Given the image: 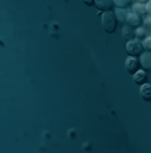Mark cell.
<instances>
[{
  "instance_id": "16",
  "label": "cell",
  "mask_w": 151,
  "mask_h": 153,
  "mask_svg": "<svg viewBox=\"0 0 151 153\" xmlns=\"http://www.w3.org/2000/svg\"><path fill=\"white\" fill-rule=\"evenodd\" d=\"M81 2H82L85 5L89 6V7L95 5V0H81Z\"/></svg>"
},
{
  "instance_id": "13",
  "label": "cell",
  "mask_w": 151,
  "mask_h": 153,
  "mask_svg": "<svg viewBox=\"0 0 151 153\" xmlns=\"http://www.w3.org/2000/svg\"><path fill=\"white\" fill-rule=\"evenodd\" d=\"M134 0H114V4L116 7L126 9L128 8Z\"/></svg>"
},
{
  "instance_id": "18",
  "label": "cell",
  "mask_w": 151,
  "mask_h": 153,
  "mask_svg": "<svg viewBox=\"0 0 151 153\" xmlns=\"http://www.w3.org/2000/svg\"><path fill=\"white\" fill-rule=\"evenodd\" d=\"M135 2H138V3H142V4H147L149 0H134Z\"/></svg>"
},
{
  "instance_id": "7",
  "label": "cell",
  "mask_w": 151,
  "mask_h": 153,
  "mask_svg": "<svg viewBox=\"0 0 151 153\" xmlns=\"http://www.w3.org/2000/svg\"><path fill=\"white\" fill-rule=\"evenodd\" d=\"M147 80V72L144 69H140L133 75V81L138 85H141L146 83Z\"/></svg>"
},
{
  "instance_id": "3",
  "label": "cell",
  "mask_w": 151,
  "mask_h": 153,
  "mask_svg": "<svg viewBox=\"0 0 151 153\" xmlns=\"http://www.w3.org/2000/svg\"><path fill=\"white\" fill-rule=\"evenodd\" d=\"M138 66H139V62L136 56H128L125 62V68L127 73L133 76L138 71Z\"/></svg>"
},
{
  "instance_id": "15",
  "label": "cell",
  "mask_w": 151,
  "mask_h": 153,
  "mask_svg": "<svg viewBox=\"0 0 151 153\" xmlns=\"http://www.w3.org/2000/svg\"><path fill=\"white\" fill-rule=\"evenodd\" d=\"M143 24L145 27H149V28H151V15L150 14H148L143 19Z\"/></svg>"
},
{
  "instance_id": "12",
  "label": "cell",
  "mask_w": 151,
  "mask_h": 153,
  "mask_svg": "<svg viewBox=\"0 0 151 153\" xmlns=\"http://www.w3.org/2000/svg\"><path fill=\"white\" fill-rule=\"evenodd\" d=\"M134 32H135V38H138L140 40H143L148 36L147 35L148 32L143 27H137V28L134 29Z\"/></svg>"
},
{
  "instance_id": "11",
  "label": "cell",
  "mask_w": 151,
  "mask_h": 153,
  "mask_svg": "<svg viewBox=\"0 0 151 153\" xmlns=\"http://www.w3.org/2000/svg\"><path fill=\"white\" fill-rule=\"evenodd\" d=\"M127 12L125 9L123 8H119L116 7L114 9V14L116 16L118 21H119L121 23H125L126 22V16H127Z\"/></svg>"
},
{
  "instance_id": "6",
  "label": "cell",
  "mask_w": 151,
  "mask_h": 153,
  "mask_svg": "<svg viewBox=\"0 0 151 153\" xmlns=\"http://www.w3.org/2000/svg\"><path fill=\"white\" fill-rule=\"evenodd\" d=\"M140 98L149 102L151 101V84L149 83H144L140 87Z\"/></svg>"
},
{
  "instance_id": "1",
  "label": "cell",
  "mask_w": 151,
  "mask_h": 153,
  "mask_svg": "<svg viewBox=\"0 0 151 153\" xmlns=\"http://www.w3.org/2000/svg\"><path fill=\"white\" fill-rule=\"evenodd\" d=\"M101 21L104 30L108 33H113L117 29L118 19L114 14V12L111 10L103 12L101 15Z\"/></svg>"
},
{
  "instance_id": "9",
  "label": "cell",
  "mask_w": 151,
  "mask_h": 153,
  "mask_svg": "<svg viewBox=\"0 0 151 153\" xmlns=\"http://www.w3.org/2000/svg\"><path fill=\"white\" fill-rule=\"evenodd\" d=\"M126 23L132 27H139L140 24L141 23L140 15H139L134 12L128 13L127 16H126Z\"/></svg>"
},
{
  "instance_id": "19",
  "label": "cell",
  "mask_w": 151,
  "mask_h": 153,
  "mask_svg": "<svg viewBox=\"0 0 151 153\" xmlns=\"http://www.w3.org/2000/svg\"><path fill=\"white\" fill-rule=\"evenodd\" d=\"M150 34H151V31H150Z\"/></svg>"
},
{
  "instance_id": "17",
  "label": "cell",
  "mask_w": 151,
  "mask_h": 153,
  "mask_svg": "<svg viewBox=\"0 0 151 153\" xmlns=\"http://www.w3.org/2000/svg\"><path fill=\"white\" fill-rule=\"evenodd\" d=\"M147 12H148V14H150L151 15V0H149L147 4Z\"/></svg>"
},
{
  "instance_id": "10",
  "label": "cell",
  "mask_w": 151,
  "mask_h": 153,
  "mask_svg": "<svg viewBox=\"0 0 151 153\" xmlns=\"http://www.w3.org/2000/svg\"><path fill=\"white\" fill-rule=\"evenodd\" d=\"M133 12H134L136 13H138L139 15L143 16L147 15L148 12H147V5L146 4H142V3H138L135 2L133 6H132Z\"/></svg>"
},
{
  "instance_id": "2",
  "label": "cell",
  "mask_w": 151,
  "mask_h": 153,
  "mask_svg": "<svg viewBox=\"0 0 151 153\" xmlns=\"http://www.w3.org/2000/svg\"><path fill=\"white\" fill-rule=\"evenodd\" d=\"M143 50L145 49L142 45V42H140V40L138 38L130 40L125 43V51L129 56H140L143 53Z\"/></svg>"
},
{
  "instance_id": "8",
  "label": "cell",
  "mask_w": 151,
  "mask_h": 153,
  "mask_svg": "<svg viewBox=\"0 0 151 153\" xmlns=\"http://www.w3.org/2000/svg\"><path fill=\"white\" fill-rule=\"evenodd\" d=\"M122 36H123V39L125 40L126 42L134 39L135 32L133 29V27L130 26L129 24H125L122 28Z\"/></svg>"
},
{
  "instance_id": "5",
  "label": "cell",
  "mask_w": 151,
  "mask_h": 153,
  "mask_svg": "<svg viewBox=\"0 0 151 153\" xmlns=\"http://www.w3.org/2000/svg\"><path fill=\"white\" fill-rule=\"evenodd\" d=\"M95 5L99 11L106 12L111 10L115 4L114 0H95Z\"/></svg>"
},
{
  "instance_id": "4",
  "label": "cell",
  "mask_w": 151,
  "mask_h": 153,
  "mask_svg": "<svg viewBox=\"0 0 151 153\" xmlns=\"http://www.w3.org/2000/svg\"><path fill=\"white\" fill-rule=\"evenodd\" d=\"M140 63L146 71H151V52L145 51L140 56Z\"/></svg>"
},
{
  "instance_id": "14",
  "label": "cell",
  "mask_w": 151,
  "mask_h": 153,
  "mask_svg": "<svg viewBox=\"0 0 151 153\" xmlns=\"http://www.w3.org/2000/svg\"><path fill=\"white\" fill-rule=\"evenodd\" d=\"M142 45H143V48L146 51L151 52V35L150 36H147L145 39L142 40Z\"/></svg>"
}]
</instances>
